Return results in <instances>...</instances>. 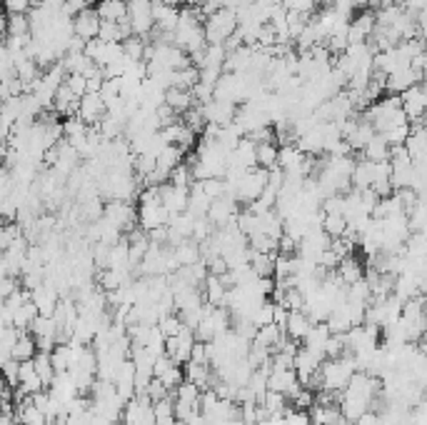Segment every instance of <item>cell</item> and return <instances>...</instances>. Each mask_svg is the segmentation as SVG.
Segmentation results:
<instances>
[{
	"label": "cell",
	"mask_w": 427,
	"mask_h": 425,
	"mask_svg": "<svg viewBox=\"0 0 427 425\" xmlns=\"http://www.w3.org/2000/svg\"><path fill=\"white\" fill-rule=\"evenodd\" d=\"M355 371V363H352V355H343V358H327L322 360L320 366V390L327 393H343L347 380L352 378Z\"/></svg>",
	"instance_id": "6da1fadb"
},
{
	"label": "cell",
	"mask_w": 427,
	"mask_h": 425,
	"mask_svg": "<svg viewBox=\"0 0 427 425\" xmlns=\"http://www.w3.org/2000/svg\"><path fill=\"white\" fill-rule=\"evenodd\" d=\"M237 30V13L235 8H220L202 18V33L208 45H223L227 38Z\"/></svg>",
	"instance_id": "7a4b0ae2"
},
{
	"label": "cell",
	"mask_w": 427,
	"mask_h": 425,
	"mask_svg": "<svg viewBox=\"0 0 427 425\" xmlns=\"http://www.w3.org/2000/svg\"><path fill=\"white\" fill-rule=\"evenodd\" d=\"M400 103H403V113L407 118L410 128H422V113L427 108V93L425 85L417 83L412 88H407L405 93H400Z\"/></svg>",
	"instance_id": "3957f363"
},
{
	"label": "cell",
	"mask_w": 427,
	"mask_h": 425,
	"mask_svg": "<svg viewBox=\"0 0 427 425\" xmlns=\"http://www.w3.org/2000/svg\"><path fill=\"white\" fill-rule=\"evenodd\" d=\"M103 218L113 223L120 233L137 225V210L128 200H107V205H103Z\"/></svg>",
	"instance_id": "277c9868"
},
{
	"label": "cell",
	"mask_w": 427,
	"mask_h": 425,
	"mask_svg": "<svg viewBox=\"0 0 427 425\" xmlns=\"http://www.w3.org/2000/svg\"><path fill=\"white\" fill-rule=\"evenodd\" d=\"M195 345V333L190 328H183L178 336L165 338V355L175 366H185L190 360V350Z\"/></svg>",
	"instance_id": "5b68a950"
},
{
	"label": "cell",
	"mask_w": 427,
	"mask_h": 425,
	"mask_svg": "<svg viewBox=\"0 0 427 425\" xmlns=\"http://www.w3.org/2000/svg\"><path fill=\"white\" fill-rule=\"evenodd\" d=\"M77 118L83 120L85 126H98L105 115V103L100 100V93H85L80 100H77Z\"/></svg>",
	"instance_id": "8992f818"
},
{
	"label": "cell",
	"mask_w": 427,
	"mask_h": 425,
	"mask_svg": "<svg viewBox=\"0 0 427 425\" xmlns=\"http://www.w3.org/2000/svg\"><path fill=\"white\" fill-rule=\"evenodd\" d=\"M30 300H33V306L38 308V315H53L55 306H58V300H60V293L53 283L43 281L40 285L30 290Z\"/></svg>",
	"instance_id": "52a82bcc"
},
{
	"label": "cell",
	"mask_w": 427,
	"mask_h": 425,
	"mask_svg": "<svg viewBox=\"0 0 427 425\" xmlns=\"http://www.w3.org/2000/svg\"><path fill=\"white\" fill-rule=\"evenodd\" d=\"M237 213H240V210H237V200L232 198V195H223V198L210 200L208 216H205V218H208L213 225L223 228V225H227L230 221H235Z\"/></svg>",
	"instance_id": "ba28073f"
},
{
	"label": "cell",
	"mask_w": 427,
	"mask_h": 425,
	"mask_svg": "<svg viewBox=\"0 0 427 425\" xmlns=\"http://www.w3.org/2000/svg\"><path fill=\"white\" fill-rule=\"evenodd\" d=\"M98 30H100V18L93 8H85L73 18V36H77L80 40H95L98 38Z\"/></svg>",
	"instance_id": "9c48e42d"
},
{
	"label": "cell",
	"mask_w": 427,
	"mask_h": 425,
	"mask_svg": "<svg viewBox=\"0 0 427 425\" xmlns=\"http://www.w3.org/2000/svg\"><path fill=\"white\" fill-rule=\"evenodd\" d=\"M188 193L190 188H178V186H160V205L170 213V216H178L188 210Z\"/></svg>",
	"instance_id": "30bf717a"
},
{
	"label": "cell",
	"mask_w": 427,
	"mask_h": 425,
	"mask_svg": "<svg viewBox=\"0 0 427 425\" xmlns=\"http://www.w3.org/2000/svg\"><path fill=\"white\" fill-rule=\"evenodd\" d=\"M235 110L237 105L235 103H227V100H210L202 105V115H205V123H215V126H227L235 120Z\"/></svg>",
	"instance_id": "8fae6325"
},
{
	"label": "cell",
	"mask_w": 427,
	"mask_h": 425,
	"mask_svg": "<svg viewBox=\"0 0 427 425\" xmlns=\"http://www.w3.org/2000/svg\"><path fill=\"white\" fill-rule=\"evenodd\" d=\"M265 383H267V390H275V393H280L285 398H292L297 390L303 388L300 380H297L295 371H273L267 375Z\"/></svg>",
	"instance_id": "7c38bea8"
},
{
	"label": "cell",
	"mask_w": 427,
	"mask_h": 425,
	"mask_svg": "<svg viewBox=\"0 0 427 425\" xmlns=\"http://www.w3.org/2000/svg\"><path fill=\"white\" fill-rule=\"evenodd\" d=\"M167 221H170V213H167L160 203L140 205V210H137V225H140L145 233H150L155 228H165Z\"/></svg>",
	"instance_id": "4fadbf2b"
},
{
	"label": "cell",
	"mask_w": 427,
	"mask_h": 425,
	"mask_svg": "<svg viewBox=\"0 0 427 425\" xmlns=\"http://www.w3.org/2000/svg\"><path fill=\"white\" fill-rule=\"evenodd\" d=\"M115 393H118L123 401H130L133 396H135V366H133V360H123V366L118 368V373H115Z\"/></svg>",
	"instance_id": "5bb4252c"
},
{
	"label": "cell",
	"mask_w": 427,
	"mask_h": 425,
	"mask_svg": "<svg viewBox=\"0 0 427 425\" xmlns=\"http://www.w3.org/2000/svg\"><path fill=\"white\" fill-rule=\"evenodd\" d=\"M310 325H313V320H310L308 313H305V311H287V320H285V333H287V338H290V341L303 343V338L308 336Z\"/></svg>",
	"instance_id": "9a60e30c"
},
{
	"label": "cell",
	"mask_w": 427,
	"mask_h": 425,
	"mask_svg": "<svg viewBox=\"0 0 427 425\" xmlns=\"http://www.w3.org/2000/svg\"><path fill=\"white\" fill-rule=\"evenodd\" d=\"M163 105H167L172 113L183 115L185 110H190L193 105H195V98H193V93H190V90H185V88H167Z\"/></svg>",
	"instance_id": "2e32d148"
},
{
	"label": "cell",
	"mask_w": 427,
	"mask_h": 425,
	"mask_svg": "<svg viewBox=\"0 0 427 425\" xmlns=\"http://www.w3.org/2000/svg\"><path fill=\"white\" fill-rule=\"evenodd\" d=\"M98 18L100 20H107V23H120L123 18H128V3L125 0H100L98 8Z\"/></svg>",
	"instance_id": "e0dca14e"
},
{
	"label": "cell",
	"mask_w": 427,
	"mask_h": 425,
	"mask_svg": "<svg viewBox=\"0 0 427 425\" xmlns=\"http://www.w3.org/2000/svg\"><path fill=\"white\" fill-rule=\"evenodd\" d=\"M180 163H183V150L178 145H165V148L155 156V170H160L163 175H170L172 168H178Z\"/></svg>",
	"instance_id": "ac0fdd59"
},
{
	"label": "cell",
	"mask_w": 427,
	"mask_h": 425,
	"mask_svg": "<svg viewBox=\"0 0 427 425\" xmlns=\"http://www.w3.org/2000/svg\"><path fill=\"white\" fill-rule=\"evenodd\" d=\"M172 255H175V260H178V265H193L200 260V243H195V240H180V243H175L172 246Z\"/></svg>",
	"instance_id": "d6986e66"
},
{
	"label": "cell",
	"mask_w": 427,
	"mask_h": 425,
	"mask_svg": "<svg viewBox=\"0 0 427 425\" xmlns=\"http://www.w3.org/2000/svg\"><path fill=\"white\" fill-rule=\"evenodd\" d=\"M18 385L28 393V396H33V393H40L43 390V383L40 378H38L36 368H33V360H25V363H20L18 368Z\"/></svg>",
	"instance_id": "ffe728a7"
},
{
	"label": "cell",
	"mask_w": 427,
	"mask_h": 425,
	"mask_svg": "<svg viewBox=\"0 0 427 425\" xmlns=\"http://www.w3.org/2000/svg\"><path fill=\"white\" fill-rule=\"evenodd\" d=\"M362 273H365V270H362L360 260H357L355 255H345L343 260L338 263V278H340V283H343V285H350V283L365 278Z\"/></svg>",
	"instance_id": "44dd1931"
},
{
	"label": "cell",
	"mask_w": 427,
	"mask_h": 425,
	"mask_svg": "<svg viewBox=\"0 0 427 425\" xmlns=\"http://www.w3.org/2000/svg\"><path fill=\"white\" fill-rule=\"evenodd\" d=\"M362 158H365V161H373V163L387 161V158H390V145H387V140L382 138V135L375 133L373 138L368 140V145L362 148Z\"/></svg>",
	"instance_id": "7402d4cb"
},
{
	"label": "cell",
	"mask_w": 427,
	"mask_h": 425,
	"mask_svg": "<svg viewBox=\"0 0 427 425\" xmlns=\"http://www.w3.org/2000/svg\"><path fill=\"white\" fill-rule=\"evenodd\" d=\"M257 405L265 410L267 418H283L285 410H287V398L275 393V390H265V396H262V401Z\"/></svg>",
	"instance_id": "603a6c76"
},
{
	"label": "cell",
	"mask_w": 427,
	"mask_h": 425,
	"mask_svg": "<svg viewBox=\"0 0 427 425\" xmlns=\"http://www.w3.org/2000/svg\"><path fill=\"white\" fill-rule=\"evenodd\" d=\"M202 285H205V300H208L210 306L223 308L227 288H225V283L220 281V276H208L205 281H202Z\"/></svg>",
	"instance_id": "cb8c5ba5"
},
{
	"label": "cell",
	"mask_w": 427,
	"mask_h": 425,
	"mask_svg": "<svg viewBox=\"0 0 427 425\" xmlns=\"http://www.w3.org/2000/svg\"><path fill=\"white\" fill-rule=\"evenodd\" d=\"M38 353V345H36V338L30 336L28 330H23L13 345V360H18V363H25V360H33V355Z\"/></svg>",
	"instance_id": "d4e9b609"
},
{
	"label": "cell",
	"mask_w": 427,
	"mask_h": 425,
	"mask_svg": "<svg viewBox=\"0 0 427 425\" xmlns=\"http://www.w3.org/2000/svg\"><path fill=\"white\" fill-rule=\"evenodd\" d=\"M373 135H375L373 126H370V123H365V120H357L355 131H352L350 135H347V138H343V140L350 145V150H362L365 145H368V140L373 138Z\"/></svg>",
	"instance_id": "484cf974"
},
{
	"label": "cell",
	"mask_w": 427,
	"mask_h": 425,
	"mask_svg": "<svg viewBox=\"0 0 427 425\" xmlns=\"http://www.w3.org/2000/svg\"><path fill=\"white\" fill-rule=\"evenodd\" d=\"M278 163V145L275 143H257L255 148V165L262 170H270L275 168Z\"/></svg>",
	"instance_id": "4316f807"
},
{
	"label": "cell",
	"mask_w": 427,
	"mask_h": 425,
	"mask_svg": "<svg viewBox=\"0 0 427 425\" xmlns=\"http://www.w3.org/2000/svg\"><path fill=\"white\" fill-rule=\"evenodd\" d=\"M33 368H36L38 378H40L43 388H47V385H50V380H53V375H55L53 363H50V353H43V350H38V353L33 355Z\"/></svg>",
	"instance_id": "83f0119b"
},
{
	"label": "cell",
	"mask_w": 427,
	"mask_h": 425,
	"mask_svg": "<svg viewBox=\"0 0 427 425\" xmlns=\"http://www.w3.org/2000/svg\"><path fill=\"white\" fill-rule=\"evenodd\" d=\"M320 230L327 235L330 240L335 238H343L345 230H347V221H345V216H327V213H322V225Z\"/></svg>",
	"instance_id": "f1b7e54d"
},
{
	"label": "cell",
	"mask_w": 427,
	"mask_h": 425,
	"mask_svg": "<svg viewBox=\"0 0 427 425\" xmlns=\"http://www.w3.org/2000/svg\"><path fill=\"white\" fill-rule=\"evenodd\" d=\"M38 315V308L33 306V300H25L23 306L18 308V311L13 313V328H18V330H28L30 323L36 320Z\"/></svg>",
	"instance_id": "f546056e"
},
{
	"label": "cell",
	"mask_w": 427,
	"mask_h": 425,
	"mask_svg": "<svg viewBox=\"0 0 427 425\" xmlns=\"http://www.w3.org/2000/svg\"><path fill=\"white\" fill-rule=\"evenodd\" d=\"M155 328L160 330L163 338H172V336H178V333L185 328V325H183V320H180L178 313H165V315L158 318V323H155Z\"/></svg>",
	"instance_id": "4dcf8cb0"
},
{
	"label": "cell",
	"mask_w": 427,
	"mask_h": 425,
	"mask_svg": "<svg viewBox=\"0 0 427 425\" xmlns=\"http://www.w3.org/2000/svg\"><path fill=\"white\" fill-rule=\"evenodd\" d=\"M200 393L202 390L197 388L195 383H190V380H183V383L175 388V393H172V401H180V403H190V405H197V401H200ZM200 408V405H197Z\"/></svg>",
	"instance_id": "1f68e13d"
},
{
	"label": "cell",
	"mask_w": 427,
	"mask_h": 425,
	"mask_svg": "<svg viewBox=\"0 0 427 425\" xmlns=\"http://www.w3.org/2000/svg\"><path fill=\"white\" fill-rule=\"evenodd\" d=\"M120 45H123V55L128 60H133V63L142 60V55H145V38L130 36V38H125Z\"/></svg>",
	"instance_id": "d6a6232c"
},
{
	"label": "cell",
	"mask_w": 427,
	"mask_h": 425,
	"mask_svg": "<svg viewBox=\"0 0 427 425\" xmlns=\"http://www.w3.org/2000/svg\"><path fill=\"white\" fill-rule=\"evenodd\" d=\"M20 235H23V228H20L15 221L3 223V225H0V251H8Z\"/></svg>",
	"instance_id": "836d02e7"
},
{
	"label": "cell",
	"mask_w": 427,
	"mask_h": 425,
	"mask_svg": "<svg viewBox=\"0 0 427 425\" xmlns=\"http://www.w3.org/2000/svg\"><path fill=\"white\" fill-rule=\"evenodd\" d=\"M153 418H155V425L160 423H172V398H163V401L153 403Z\"/></svg>",
	"instance_id": "e575fe53"
},
{
	"label": "cell",
	"mask_w": 427,
	"mask_h": 425,
	"mask_svg": "<svg viewBox=\"0 0 427 425\" xmlns=\"http://www.w3.org/2000/svg\"><path fill=\"white\" fill-rule=\"evenodd\" d=\"M200 191L208 195L210 200H215V198H223V195H227V191H225V180L223 178H205V180H200Z\"/></svg>",
	"instance_id": "d590c367"
},
{
	"label": "cell",
	"mask_w": 427,
	"mask_h": 425,
	"mask_svg": "<svg viewBox=\"0 0 427 425\" xmlns=\"http://www.w3.org/2000/svg\"><path fill=\"white\" fill-rule=\"evenodd\" d=\"M6 36H18V38L30 36L28 13H25V15H8V33Z\"/></svg>",
	"instance_id": "8d00e7d4"
},
{
	"label": "cell",
	"mask_w": 427,
	"mask_h": 425,
	"mask_svg": "<svg viewBox=\"0 0 427 425\" xmlns=\"http://www.w3.org/2000/svg\"><path fill=\"white\" fill-rule=\"evenodd\" d=\"M213 235V223L208 218H195L193 221V233H190V240H195V243H205V240Z\"/></svg>",
	"instance_id": "74e56055"
},
{
	"label": "cell",
	"mask_w": 427,
	"mask_h": 425,
	"mask_svg": "<svg viewBox=\"0 0 427 425\" xmlns=\"http://www.w3.org/2000/svg\"><path fill=\"white\" fill-rule=\"evenodd\" d=\"M167 183H170V186H178V188H190L193 178H190L188 165H185V163H180L178 168H172L170 175H167Z\"/></svg>",
	"instance_id": "f35d334b"
},
{
	"label": "cell",
	"mask_w": 427,
	"mask_h": 425,
	"mask_svg": "<svg viewBox=\"0 0 427 425\" xmlns=\"http://www.w3.org/2000/svg\"><path fill=\"white\" fill-rule=\"evenodd\" d=\"M250 323L255 325V328H262V325L273 323V303H262L260 308H257L255 313H253V318H250Z\"/></svg>",
	"instance_id": "ab89813d"
},
{
	"label": "cell",
	"mask_w": 427,
	"mask_h": 425,
	"mask_svg": "<svg viewBox=\"0 0 427 425\" xmlns=\"http://www.w3.org/2000/svg\"><path fill=\"white\" fill-rule=\"evenodd\" d=\"M18 368H20V363L18 360H6L3 366H0V375H3V380H6L10 388H15L18 385Z\"/></svg>",
	"instance_id": "60d3db41"
},
{
	"label": "cell",
	"mask_w": 427,
	"mask_h": 425,
	"mask_svg": "<svg viewBox=\"0 0 427 425\" xmlns=\"http://www.w3.org/2000/svg\"><path fill=\"white\" fill-rule=\"evenodd\" d=\"M142 393L148 396V401H150V403H158V401H163V398L170 396V390H167L165 385H163L160 380H158V378H153V380H150V383H148V388L142 390Z\"/></svg>",
	"instance_id": "b9f144b4"
},
{
	"label": "cell",
	"mask_w": 427,
	"mask_h": 425,
	"mask_svg": "<svg viewBox=\"0 0 427 425\" xmlns=\"http://www.w3.org/2000/svg\"><path fill=\"white\" fill-rule=\"evenodd\" d=\"M158 380H160V383L165 385L167 390H175V388H178V385L185 380V375H183V366H172L170 371H167L165 375L158 378Z\"/></svg>",
	"instance_id": "7bdbcfd3"
},
{
	"label": "cell",
	"mask_w": 427,
	"mask_h": 425,
	"mask_svg": "<svg viewBox=\"0 0 427 425\" xmlns=\"http://www.w3.org/2000/svg\"><path fill=\"white\" fill-rule=\"evenodd\" d=\"M66 88L70 90L75 98H83L88 93V85H85V75H66Z\"/></svg>",
	"instance_id": "ee69618b"
},
{
	"label": "cell",
	"mask_w": 427,
	"mask_h": 425,
	"mask_svg": "<svg viewBox=\"0 0 427 425\" xmlns=\"http://www.w3.org/2000/svg\"><path fill=\"white\" fill-rule=\"evenodd\" d=\"M15 288H20L18 283H15V278L3 276V273H0V303H3V300H6L8 295H10L13 290H15Z\"/></svg>",
	"instance_id": "f6af8a7d"
},
{
	"label": "cell",
	"mask_w": 427,
	"mask_h": 425,
	"mask_svg": "<svg viewBox=\"0 0 427 425\" xmlns=\"http://www.w3.org/2000/svg\"><path fill=\"white\" fill-rule=\"evenodd\" d=\"M190 360H195V363H208V353H205V343H197L193 345V350H190ZM210 366V363H208Z\"/></svg>",
	"instance_id": "bcb514c9"
},
{
	"label": "cell",
	"mask_w": 427,
	"mask_h": 425,
	"mask_svg": "<svg viewBox=\"0 0 427 425\" xmlns=\"http://www.w3.org/2000/svg\"><path fill=\"white\" fill-rule=\"evenodd\" d=\"M350 425H380V415L373 413V410H365L357 420H352Z\"/></svg>",
	"instance_id": "7dc6e473"
},
{
	"label": "cell",
	"mask_w": 427,
	"mask_h": 425,
	"mask_svg": "<svg viewBox=\"0 0 427 425\" xmlns=\"http://www.w3.org/2000/svg\"><path fill=\"white\" fill-rule=\"evenodd\" d=\"M362 3H368V6H385V3H392V0H362Z\"/></svg>",
	"instance_id": "c3c4849f"
},
{
	"label": "cell",
	"mask_w": 427,
	"mask_h": 425,
	"mask_svg": "<svg viewBox=\"0 0 427 425\" xmlns=\"http://www.w3.org/2000/svg\"><path fill=\"white\" fill-rule=\"evenodd\" d=\"M13 425H23V423H18V420H13Z\"/></svg>",
	"instance_id": "681fc988"
}]
</instances>
